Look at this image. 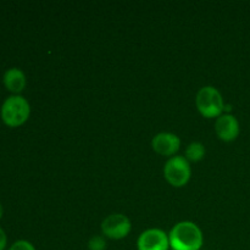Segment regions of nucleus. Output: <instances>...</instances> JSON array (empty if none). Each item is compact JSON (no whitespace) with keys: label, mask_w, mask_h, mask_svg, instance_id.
<instances>
[{"label":"nucleus","mask_w":250,"mask_h":250,"mask_svg":"<svg viewBox=\"0 0 250 250\" xmlns=\"http://www.w3.org/2000/svg\"><path fill=\"white\" fill-rule=\"evenodd\" d=\"M168 241L172 250H200L204 237L202 229L194 222L182 221L172 227Z\"/></svg>","instance_id":"f257e3e1"},{"label":"nucleus","mask_w":250,"mask_h":250,"mask_svg":"<svg viewBox=\"0 0 250 250\" xmlns=\"http://www.w3.org/2000/svg\"><path fill=\"white\" fill-rule=\"evenodd\" d=\"M31 114L29 103L21 95H11L2 103L0 116L9 127H19L28 120Z\"/></svg>","instance_id":"f03ea898"},{"label":"nucleus","mask_w":250,"mask_h":250,"mask_svg":"<svg viewBox=\"0 0 250 250\" xmlns=\"http://www.w3.org/2000/svg\"><path fill=\"white\" fill-rule=\"evenodd\" d=\"M195 104L200 114L207 119H214L224 114L225 102L221 93L211 85L203 87L198 92Z\"/></svg>","instance_id":"7ed1b4c3"},{"label":"nucleus","mask_w":250,"mask_h":250,"mask_svg":"<svg viewBox=\"0 0 250 250\" xmlns=\"http://www.w3.org/2000/svg\"><path fill=\"white\" fill-rule=\"evenodd\" d=\"M192 175L189 161L185 156L176 155L167 160L164 167V176L171 186L176 188L183 187L188 183Z\"/></svg>","instance_id":"20e7f679"},{"label":"nucleus","mask_w":250,"mask_h":250,"mask_svg":"<svg viewBox=\"0 0 250 250\" xmlns=\"http://www.w3.org/2000/svg\"><path fill=\"white\" fill-rule=\"evenodd\" d=\"M131 221L127 216L122 214H111L105 217L102 222V232L106 238L119 239L125 238L131 232Z\"/></svg>","instance_id":"39448f33"},{"label":"nucleus","mask_w":250,"mask_h":250,"mask_svg":"<svg viewBox=\"0 0 250 250\" xmlns=\"http://www.w3.org/2000/svg\"><path fill=\"white\" fill-rule=\"evenodd\" d=\"M137 248L138 250H168L170 249L168 234L159 229H146L139 236L137 241Z\"/></svg>","instance_id":"423d86ee"},{"label":"nucleus","mask_w":250,"mask_h":250,"mask_svg":"<svg viewBox=\"0 0 250 250\" xmlns=\"http://www.w3.org/2000/svg\"><path fill=\"white\" fill-rule=\"evenodd\" d=\"M239 122L233 115L222 114L215 122V132L224 142H233L239 136Z\"/></svg>","instance_id":"0eeeda50"},{"label":"nucleus","mask_w":250,"mask_h":250,"mask_svg":"<svg viewBox=\"0 0 250 250\" xmlns=\"http://www.w3.org/2000/svg\"><path fill=\"white\" fill-rule=\"evenodd\" d=\"M151 146L159 155L172 158V155H175L180 149L181 139L170 132H161L154 137L151 141Z\"/></svg>","instance_id":"6e6552de"},{"label":"nucleus","mask_w":250,"mask_h":250,"mask_svg":"<svg viewBox=\"0 0 250 250\" xmlns=\"http://www.w3.org/2000/svg\"><path fill=\"white\" fill-rule=\"evenodd\" d=\"M2 82L9 92L14 93V95H19V93H21L26 87V76L20 68L12 67L4 73Z\"/></svg>","instance_id":"1a4fd4ad"},{"label":"nucleus","mask_w":250,"mask_h":250,"mask_svg":"<svg viewBox=\"0 0 250 250\" xmlns=\"http://www.w3.org/2000/svg\"><path fill=\"white\" fill-rule=\"evenodd\" d=\"M205 156V146L200 142H193L186 149V156L188 161L190 163H198L203 160Z\"/></svg>","instance_id":"9d476101"},{"label":"nucleus","mask_w":250,"mask_h":250,"mask_svg":"<svg viewBox=\"0 0 250 250\" xmlns=\"http://www.w3.org/2000/svg\"><path fill=\"white\" fill-rule=\"evenodd\" d=\"M88 249L89 250H105L106 249V241L103 236H93L88 241Z\"/></svg>","instance_id":"9b49d317"},{"label":"nucleus","mask_w":250,"mask_h":250,"mask_svg":"<svg viewBox=\"0 0 250 250\" xmlns=\"http://www.w3.org/2000/svg\"><path fill=\"white\" fill-rule=\"evenodd\" d=\"M9 250H36V248H34V246L31 242L21 239V241L15 242V243L10 247Z\"/></svg>","instance_id":"f8f14e48"},{"label":"nucleus","mask_w":250,"mask_h":250,"mask_svg":"<svg viewBox=\"0 0 250 250\" xmlns=\"http://www.w3.org/2000/svg\"><path fill=\"white\" fill-rule=\"evenodd\" d=\"M7 244V237L6 233L4 232V229H0V250H5Z\"/></svg>","instance_id":"ddd939ff"},{"label":"nucleus","mask_w":250,"mask_h":250,"mask_svg":"<svg viewBox=\"0 0 250 250\" xmlns=\"http://www.w3.org/2000/svg\"><path fill=\"white\" fill-rule=\"evenodd\" d=\"M2 214H4V210H2V205L0 204V220H1V217H2Z\"/></svg>","instance_id":"4468645a"}]
</instances>
